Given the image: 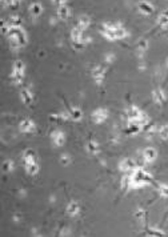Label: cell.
Returning <instances> with one entry per match:
<instances>
[{
    "mask_svg": "<svg viewBox=\"0 0 168 237\" xmlns=\"http://www.w3.org/2000/svg\"><path fill=\"white\" fill-rule=\"evenodd\" d=\"M57 15H59V17H60L61 20H65V19H68V16H69V8L65 7V5H61L60 4V7H59V9H57Z\"/></svg>",
    "mask_w": 168,
    "mask_h": 237,
    "instance_id": "cell-1",
    "label": "cell"
},
{
    "mask_svg": "<svg viewBox=\"0 0 168 237\" xmlns=\"http://www.w3.org/2000/svg\"><path fill=\"white\" fill-rule=\"evenodd\" d=\"M105 116H107V113H105V111H103V109H97L95 113H92V119L95 120L96 122L103 121V120L105 119Z\"/></svg>",
    "mask_w": 168,
    "mask_h": 237,
    "instance_id": "cell-2",
    "label": "cell"
},
{
    "mask_svg": "<svg viewBox=\"0 0 168 237\" xmlns=\"http://www.w3.org/2000/svg\"><path fill=\"white\" fill-rule=\"evenodd\" d=\"M139 9L143 13H152V11H153V8H152V5L149 4V3H145V1H141L139 3Z\"/></svg>",
    "mask_w": 168,
    "mask_h": 237,
    "instance_id": "cell-3",
    "label": "cell"
},
{
    "mask_svg": "<svg viewBox=\"0 0 168 237\" xmlns=\"http://www.w3.org/2000/svg\"><path fill=\"white\" fill-rule=\"evenodd\" d=\"M128 117L129 119H140L141 117V112L139 111L137 108H131V109H128Z\"/></svg>",
    "mask_w": 168,
    "mask_h": 237,
    "instance_id": "cell-4",
    "label": "cell"
},
{
    "mask_svg": "<svg viewBox=\"0 0 168 237\" xmlns=\"http://www.w3.org/2000/svg\"><path fill=\"white\" fill-rule=\"evenodd\" d=\"M155 157H156V152H155V149H152V148L145 149V152H144V159L148 160V161H152V160H155Z\"/></svg>",
    "mask_w": 168,
    "mask_h": 237,
    "instance_id": "cell-5",
    "label": "cell"
},
{
    "mask_svg": "<svg viewBox=\"0 0 168 237\" xmlns=\"http://www.w3.org/2000/svg\"><path fill=\"white\" fill-rule=\"evenodd\" d=\"M20 128L23 130H31L32 128H33V124H32L31 120H23L20 124Z\"/></svg>",
    "mask_w": 168,
    "mask_h": 237,
    "instance_id": "cell-6",
    "label": "cell"
},
{
    "mask_svg": "<svg viewBox=\"0 0 168 237\" xmlns=\"http://www.w3.org/2000/svg\"><path fill=\"white\" fill-rule=\"evenodd\" d=\"M67 212H68L69 215H76V213L79 212V205H77L76 202H72V204H69L68 208H67Z\"/></svg>",
    "mask_w": 168,
    "mask_h": 237,
    "instance_id": "cell-7",
    "label": "cell"
},
{
    "mask_svg": "<svg viewBox=\"0 0 168 237\" xmlns=\"http://www.w3.org/2000/svg\"><path fill=\"white\" fill-rule=\"evenodd\" d=\"M31 12H32V15H35V16H39L40 13H41V5H40V4H37V3H35V4H32V5H31Z\"/></svg>",
    "mask_w": 168,
    "mask_h": 237,
    "instance_id": "cell-8",
    "label": "cell"
},
{
    "mask_svg": "<svg viewBox=\"0 0 168 237\" xmlns=\"http://www.w3.org/2000/svg\"><path fill=\"white\" fill-rule=\"evenodd\" d=\"M153 95H155V99H156V101H157V103H163V101L165 100V97H164V93L161 92V89H157V91H155V92H153Z\"/></svg>",
    "mask_w": 168,
    "mask_h": 237,
    "instance_id": "cell-9",
    "label": "cell"
},
{
    "mask_svg": "<svg viewBox=\"0 0 168 237\" xmlns=\"http://www.w3.org/2000/svg\"><path fill=\"white\" fill-rule=\"evenodd\" d=\"M89 24V19L87 17V16H81V17L79 19V28H83L84 29L85 27Z\"/></svg>",
    "mask_w": 168,
    "mask_h": 237,
    "instance_id": "cell-10",
    "label": "cell"
},
{
    "mask_svg": "<svg viewBox=\"0 0 168 237\" xmlns=\"http://www.w3.org/2000/svg\"><path fill=\"white\" fill-rule=\"evenodd\" d=\"M21 97H23V101L25 104H29L31 103V95H29V92L28 91H21Z\"/></svg>",
    "mask_w": 168,
    "mask_h": 237,
    "instance_id": "cell-11",
    "label": "cell"
},
{
    "mask_svg": "<svg viewBox=\"0 0 168 237\" xmlns=\"http://www.w3.org/2000/svg\"><path fill=\"white\" fill-rule=\"evenodd\" d=\"M71 117L72 119H75V120H79L80 117H81V112H80L77 108H73L71 111Z\"/></svg>",
    "mask_w": 168,
    "mask_h": 237,
    "instance_id": "cell-12",
    "label": "cell"
},
{
    "mask_svg": "<svg viewBox=\"0 0 168 237\" xmlns=\"http://www.w3.org/2000/svg\"><path fill=\"white\" fill-rule=\"evenodd\" d=\"M159 24L163 27H168V16L167 15H161L159 17Z\"/></svg>",
    "mask_w": 168,
    "mask_h": 237,
    "instance_id": "cell-13",
    "label": "cell"
},
{
    "mask_svg": "<svg viewBox=\"0 0 168 237\" xmlns=\"http://www.w3.org/2000/svg\"><path fill=\"white\" fill-rule=\"evenodd\" d=\"M129 130L131 132H139L140 130V125L137 124V122H129Z\"/></svg>",
    "mask_w": 168,
    "mask_h": 237,
    "instance_id": "cell-14",
    "label": "cell"
},
{
    "mask_svg": "<svg viewBox=\"0 0 168 237\" xmlns=\"http://www.w3.org/2000/svg\"><path fill=\"white\" fill-rule=\"evenodd\" d=\"M131 167H132V161H131V160H125V161H123L121 162V169L123 170H129V168Z\"/></svg>",
    "mask_w": 168,
    "mask_h": 237,
    "instance_id": "cell-15",
    "label": "cell"
},
{
    "mask_svg": "<svg viewBox=\"0 0 168 237\" xmlns=\"http://www.w3.org/2000/svg\"><path fill=\"white\" fill-rule=\"evenodd\" d=\"M137 48L140 52H144V51L147 49V41L145 40H140V41L137 43Z\"/></svg>",
    "mask_w": 168,
    "mask_h": 237,
    "instance_id": "cell-16",
    "label": "cell"
},
{
    "mask_svg": "<svg viewBox=\"0 0 168 237\" xmlns=\"http://www.w3.org/2000/svg\"><path fill=\"white\" fill-rule=\"evenodd\" d=\"M11 169H12V162H11V161H5L4 164H3V170H4V172H9Z\"/></svg>",
    "mask_w": 168,
    "mask_h": 237,
    "instance_id": "cell-17",
    "label": "cell"
},
{
    "mask_svg": "<svg viewBox=\"0 0 168 237\" xmlns=\"http://www.w3.org/2000/svg\"><path fill=\"white\" fill-rule=\"evenodd\" d=\"M160 136L163 138H168V127H163L160 129Z\"/></svg>",
    "mask_w": 168,
    "mask_h": 237,
    "instance_id": "cell-18",
    "label": "cell"
},
{
    "mask_svg": "<svg viewBox=\"0 0 168 237\" xmlns=\"http://www.w3.org/2000/svg\"><path fill=\"white\" fill-rule=\"evenodd\" d=\"M160 192H161L163 196H168V186L161 185V186H160Z\"/></svg>",
    "mask_w": 168,
    "mask_h": 237,
    "instance_id": "cell-19",
    "label": "cell"
},
{
    "mask_svg": "<svg viewBox=\"0 0 168 237\" xmlns=\"http://www.w3.org/2000/svg\"><path fill=\"white\" fill-rule=\"evenodd\" d=\"M88 148H89V151H91V152H95V151H96V144L89 143V145H88Z\"/></svg>",
    "mask_w": 168,
    "mask_h": 237,
    "instance_id": "cell-20",
    "label": "cell"
},
{
    "mask_svg": "<svg viewBox=\"0 0 168 237\" xmlns=\"http://www.w3.org/2000/svg\"><path fill=\"white\" fill-rule=\"evenodd\" d=\"M63 162H64V164H67V162H68V157H67V156L63 157Z\"/></svg>",
    "mask_w": 168,
    "mask_h": 237,
    "instance_id": "cell-21",
    "label": "cell"
},
{
    "mask_svg": "<svg viewBox=\"0 0 168 237\" xmlns=\"http://www.w3.org/2000/svg\"><path fill=\"white\" fill-rule=\"evenodd\" d=\"M15 1H16V0H7V4H9V5H11V4H13Z\"/></svg>",
    "mask_w": 168,
    "mask_h": 237,
    "instance_id": "cell-22",
    "label": "cell"
},
{
    "mask_svg": "<svg viewBox=\"0 0 168 237\" xmlns=\"http://www.w3.org/2000/svg\"><path fill=\"white\" fill-rule=\"evenodd\" d=\"M53 1H56V3H60V4H61V3H64V1H65V0H53Z\"/></svg>",
    "mask_w": 168,
    "mask_h": 237,
    "instance_id": "cell-23",
    "label": "cell"
}]
</instances>
